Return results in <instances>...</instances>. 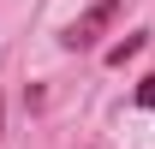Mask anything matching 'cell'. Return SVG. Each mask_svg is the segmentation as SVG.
<instances>
[{
	"mask_svg": "<svg viewBox=\"0 0 155 149\" xmlns=\"http://www.w3.org/2000/svg\"><path fill=\"white\" fill-rule=\"evenodd\" d=\"M114 12H119V0H96V6H90V12H84V18L66 30V48H90V42H96L101 30L114 24Z\"/></svg>",
	"mask_w": 155,
	"mask_h": 149,
	"instance_id": "6da1fadb",
	"label": "cell"
},
{
	"mask_svg": "<svg viewBox=\"0 0 155 149\" xmlns=\"http://www.w3.org/2000/svg\"><path fill=\"white\" fill-rule=\"evenodd\" d=\"M131 54H143V30H137V36H125V42H114V48H107V66H125Z\"/></svg>",
	"mask_w": 155,
	"mask_h": 149,
	"instance_id": "7a4b0ae2",
	"label": "cell"
},
{
	"mask_svg": "<svg viewBox=\"0 0 155 149\" xmlns=\"http://www.w3.org/2000/svg\"><path fill=\"white\" fill-rule=\"evenodd\" d=\"M137 101H143V108H155V78H143V84H137Z\"/></svg>",
	"mask_w": 155,
	"mask_h": 149,
	"instance_id": "3957f363",
	"label": "cell"
}]
</instances>
